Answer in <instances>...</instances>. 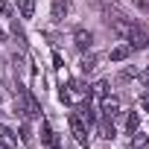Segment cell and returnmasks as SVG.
Instances as JSON below:
<instances>
[{
	"label": "cell",
	"instance_id": "obj_1",
	"mask_svg": "<svg viewBox=\"0 0 149 149\" xmlns=\"http://www.w3.org/2000/svg\"><path fill=\"white\" fill-rule=\"evenodd\" d=\"M70 132H73L79 146H88V126H85V120L79 114H70Z\"/></svg>",
	"mask_w": 149,
	"mask_h": 149
},
{
	"label": "cell",
	"instance_id": "obj_2",
	"mask_svg": "<svg viewBox=\"0 0 149 149\" xmlns=\"http://www.w3.org/2000/svg\"><path fill=\"white\" fill-rule=\"evenodd\" d=\"M126 44H129L132 50H146V47H149V35L134 24V26H132V32L126 35Z\"/></svg>",
	"mask_w": 149,
	"mask_h": 149
},
{
	"label": "cell",
	"instance_id": "obj_3",
	"mask_svg": "<svg viewBox=\"0 0 149 149\" xmlns=\"http://www.w3.org/2000/svg\"><path fill=\"white\" fill-rule=\"evenodd\" d=\"M94 126H97L100 137H105V140H111V137H114V117H105V114H100Z\"/></svg>",
	"mask_w": 149,
	"mask_h": 149
},
{
	"label": "cell",
	"instance_id": "obj_4",
	"mask_svg": "<svg viewBox=\"0 0 149 149\" xmlns=\"http://www.w3.org/2000/svg\"><path fill=\"white\" fill-rule=\"evenodd\" d=\"M100 111H102L105 117H117V114H120V100L105 94V97H102V102H100Z\"/></svg>",
	"mask_w": 149,
	"mask_h": 149
},
{
	"label": "cell",
	"instance_id": "obj_5",
	"mask_svg": "<svg viewBox=\"0 0 149 149\" xmlns=\"http://www.w3.org/2000/svg\"><path fill=\"white\" fill-rule=\"evenodd\" d=\"M73 44H76V50H88L91 44H94V32H88V29H76L73 32Z\"/></svg>",
	"mask_w": 149,
	"mask_h": 149
},
{
	"label": "cell",
	"instance_id": "obj_6",
	"mask_svg": "<svg viewBox=\"0 0 149 149\" xmlns=\"http://www.w3.org/2000/svg\"><path fill=\"white\" fill-rule=\"evenodd\" d=\"M15 146H18L15 132H12L9 126H3V123H0V149H15Z\"/></svg>",
	"mask_w": 149,
	"mask_h": 149
},
{
	"label": "cell",
	"instance_id": "obj_7",
	"mask_svg": "<svg viewBox=\"0 0 149 149\" xmlns=\"http://www.w3.org/2000/svg\"><path fill=\"white\" fill-rule=\"evenodd\" d=\"M67 9H70V3L67 0H53V9H50V15H53V21L58 24V21H64V15H67Z\"/></svg>",
	"mask_w": 149,
	"mask_h": 149
},
{
	"label": "cell",
	"instance_id": "obj_8",
	"mask_svg": "<svg viewBox=\"0 0 149 149\" xmlns=\"http://www.w3.org/2000/svg\"><path fill=\"white\" fill-rule=\"evenodd\" d=\"M41 137H44V143H47V146H56V149H58V140H56V132H53V126H50L47 120H41Z\"/></svg>",
	"mask_w": 149,
	"mask_h": 149
},
{
	"label": "cell",
	"instance_id": "obj_9",
	"mask_svg": "<svg viewBox=\"0 0 149 149\" xmlns=\"http://www.w3.org/2000/svg\"><path fill=\"white\" fill-rule=\"evenodd\" d=\"M129 149H149V137L143 132H132V140H129Z\"/></svg>",
	"mask_w": 149,
	"mask_h": 149
},
{
	"label": "cell",
	"instance_id": "obj_10",
	"mask_svg": "<svg viewBox=\"0 0 149 149\" xmlns=\"http://www.w3.org/2000/svg\"><path fill=\"white\" fill-rule=\"evenodd\" d=\"M18 12H21V18H32V12H35V0H18Z\"/></svg>",
	"mask_w": 149,
	"mask_h": 149
},
{
	"label": "cell",
	"instance_id": "obj_11",
	"mask_svg": "<svg viewBox=\"0 0 149 149\" xmlns=\"http://www.w3.org/2000/svg\"><path fill=\"white\" fill-rule=\"evenodd\" d=\"M129 53H132V47H129V44L114 47V50H111V61H123V58H129Z\"/></svg>",
	"mask_w": 149,
	"mask_h": 149
},
{
	"label": "cell",
	"instance_id": "obj_12",
	"mask_svg": "<svg viewBox=\"0 0 149 149\" xmlns=\"http://www.w3.org/2000/svg\"><path fill=\"white\" fill-rule=\"evenodd\" d=\"M79 70H82V73H91V70H97V56H82V61H79Z\"/></svg>",
	"mask_w": 149,
	"mask_h": 149
},
{
	"label": "cell",
	"instance_id": "obj_13",
	"mask_svg": "<svg viewBox=\"0 0 149 149\" xmlns=\"http://www.w3.org/2000/svg\"><path fill=\"white\" fill-rule=\"evenodd\" d=\"M126 129H129V134L140 129V114H137V111H132V114L126 117Z\"/></svg>",
	"mask_w": 149,
	"mask_h": 149
},
{
	"label": "cell",
	"instance_id": "obj_14",
	"mask_svg": "<svg viewBox=\"0 0 149 149\" xmlns=\"http://www.w3.org/2000/svg\"><path fill=\"white\" fill-rule=\"evenodd\" d=\"M21 143H24V146H32V129H29L26 120L21 123Z\"/></svg>",
	"mask_w": 149,
	"mask_h": 149
},
{
	"label": "cell",
	"instance_id": "obj_15",
	"mask_svg": "<svg viewBox=\"0 0 149 149\" xmlns=\"http://www.w3.org/2000/svg\"><path fill=\"white\" fill-rule=\"evenodd\" d=\"M91 94H94L97 100H102V97L108 94V85H105V82H94V85H91Z\"/></svg>",
	"mask_w": 149,
	"mask_h": 149
},
{
	"label": "cell",
	"instance_id": "obj_16",
	"mask_svg": "<svg viewBox=\"0 0 149 149\" xmlns=\"http://www.w3.org/2000/svg\"><path fill=\"white\" fill-rule=\"evenodd\" d=\"M0 15H3V18H12L15 15V9H12L9 0H0Z\"/></svg>",
	"mask_w": 149,
	"mask_h": 149
},
{
	"label": "cell",
	"instance_id": "obj_17",
	"mask_svg": "<svg viewBox=\"0 0 149 149\" xmlns=\"http://www.w3.org/2000/svg\"><path fill=\"white\" fill-rule=\"evenodd\" d=\"M12 32H15V38H18V41H21V44H26V35H24V29H21V26H18V21H15V24H12Z\"/></svg>",
	"mask_w": 149,
	"mask_h": 149
},
{
	"label": "cell",
	"instance_id": "obj_18",
	"mask_svg": "<svg viewBox=\"0 0 149 149\" xmlns=\"http://www.w3.org/2000/svg\"><path fill=\"white\" fill-rule=\"evenodd\" d=\"M140 108H143V111H149V94H143V97H140Z\"/></svg>",
	"mask_w": 149,
	"mask_h": 149
},
{
	"label": "cell",
	"instance_id": "obj_19",
	"mask_svg": "<svg viewBox=\"0 0 149 149\" xmlns=\"http://www.w3.org/2000/svg\"><path fill=\"white\" fill-rule=\"evenodd\" d=\"M137 76H140V82H143V85L149 88V70H143V73H137Z\"/></svg>",
	"mask_w": 149,
	"mask_h": 149
},
{
	"label": "cell",
	"instance_id": "obj_20",
	"mask_svg": "<svg viewBox=\"0 0 149 149\" xmlns=\"http://www.w3.org/2000/svg\"><path fill=\"white\" fill-rule=\"evenodd\" d=\"M3 38H6V32H3V29H0V41H3Z\"/></svg>",
	"mask_w": 149,
	"mask_h": 149
},
{
	"label": "cell",
	"instance_id": "obj_21",
	"mask_svg": "<svg viewBox=\"0 0 149 149\" xmlns=\"http://www.w3.org/2000/svg\"><path fill=\"white\" fill-rule=\"evenodd\" d=\"M47 149H56V146H47Z\"/></svg>",
	"mask_w": 149,
	"mask_h": 149
}]
</instances>
